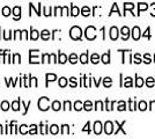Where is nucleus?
<instances>
[{
    "label": "nucleus",
    "instance_id": "0eeeda50",
    "mask_svg": "<svg viewBox=\"0 0 155 139\" xmlns=\"http://www.w3.org/2000/svg\"><path fill=\"white\" fill-rule=\"evenodd\" d=\"M13 13H14V19H15V20H19L20 16H21V7H19V6L14 7Z\"/></svg>",
    "mask_w": 155,
    "mask_h": 139
},
{
    "label": "nucleus",
    "instance_id": "473e14b6",
    "mask_svg": "<svg viewBox=\"0 0 155 139\" xmlns=\"http://www.w3.org/2000/svg\"><path fill=\"white\" fill-rule=\"evenodd\" d=\"M145 84V81H143V79L142 78H137V81H136V85L138 87H141L142 85Z\"/></svg>",
    "mask_w": 155,
    "mask_h": 139
},
{
    "label": "nucleus",
    "instance_id": "412c9836",
    "mask_svg": "<svg viewBox=\"0 0 155 139\" xmlns=\"http://www.w3.org/2000/svg\"><path fill=\"white\" fill-rule=\"evenodd\" d=\"M71 8H72L71 15H73V16H77V15H79V13H80V9H79L77 6H72Z\"/></svg>",
    "mask_w": 155,
    "mask_h": 139
},
{
    "label": "nucleus",
    "instance_id": "aec40b11",
    "mask_svg": "<svg viewBox=\"0 0 155 139\" xmlns=\"http://www.w3.org/2000/svg\"><path fill=\"white\" fill-rule=\"evenodd\" d=\"M59 131V127L56 124H53V125L50 126V132L52 133V134H57Z\"/></svg>",
    "mask_w": 155,
    "mask_h": 139
},
{
    "label": "nucleus",
    "instance_id": "09e8293b",
    "mask_svg": "<svg viewBox=\"0 0 155 139\" xmlns=\"http://www.w3.org/2000/svg\"><path fill=\"white\" fill-rule=\"evenodd\" d=\"M0 134H2V126L0 125Z\"/></svg>",
    "mask_w": 155,
    "mask_h": 139
},
{
    "label": "nucleus",
    "instance_id": "9b49d317",
    "mask_svg": "<svg viewBox=\"0 0 155 139\" xmlns=\"http://www.w3.org/2000/svg\"><path fill=\"white\" fill-rule=\"evenodd\" d=\"M41 37H42V38H43V40H49V38H50V31H49V30H43V31H42V33H41Z\"/></svg>",
    "mask_w": 155,
    "mask_h": 139
},
{
    "label": "nucleus",
    "instance_id": "ea45409f",
    "mask_svg": "<svg viewBox=\"0 0 155 139\" xmlns=\"http://www.w3.org/2000/svg\"><path fill=\"white\" fill-rule=\"evenodd\" d=\"M64 109L65 110H67V109H68V110H70V109H71V102H70V101H66V102H65L64 103Z\"/></svg>",
    "mask_w": 155,
    "mask_h": 139
},
{
    "label": "nucleus",
    "instance_id": "bb28decb",
    "mask_svg": "<svg viewBox=\"0 0 155 139\" xmlns=\"http://www.w3.org/2000/svg\"><path fill=\"white\" fill-rule=\"evenodd\" d=\"M36 52H38V50H30V53H36ZM31 63H38V60H37L36 57H30V64Z\"/></svg>",
    "mask_w": 155,
    "mask_h": 139
},
{
    "label": "nucleus",
    "instance_id": "7c9ffc66",
    "mask_svg": "<svg viewBox=\"0 0 155 139\" xmlns=\"http://www.w3.org/2000/svg\"><path fill=\"white\" fill-rule=\"evenodd\" d=\"M139 109L142 110V111H143V110H146V109H147V103H146L145 101H141V102L139 103Z\"/></svg>",
    "mask_w": 155,
    "mask_h": 139
},
{
    "label": "nucleus",
    "instance_id": "5701e85b",
    "mask_svg": "<svg viewBox=\"0 0 155 139\" xmlns=\"http://www.w3.org/2000/svg\"><path fill=\"white\" fill-rule=\"evenodd\" d=\"M1 13H2V15H5V16H8V15L11 14V8H9V7H7V6H5L4 8H2Z\"/></svg>",
    "mask_w": 155,
    "mask_h": 139
},
{
    "label": "nucleus",
    "instance_id": "4be33fe9",
    "mask_svg": "<svg viewBox=\"0 0 155 139\" xmlns=\"http://www.w3.org/2000/svg\"><path fill=\"white\" fill-rule=\"evenodd\" d=\"M38 36H39L38 31H37V30H34V29H31V35H30V38L35 41V40H37V38H38Z\"/></svg>",
    "mask_w": 155,
    "mask_h": 139
},
{
    "label": "nucleus",
    "instance_id": "49530a36",
    "mask_svg": "<svg viewBox=\"0 0 155 139\" xmlns=\"http://www.w3.org/2000/svg\"><path fill=\"white\" fill-rule=\"evenodd\" d=\"M84 131H89V122L86 124V126L84 127Z\"/></svg>",
    "mask_w": 155,
    "mask_h": 139
},
{
    "label": "nucleus",
    "instance_id": "2f4dec72",
    "mask_svg": "<svg viewBox=\"0 0 155 139\" xmlns=\"http://www.w3.org/2000/svg\"><path fill=\"white\" fill-rule=\"evenodd\" d=\"M134 8V5L133 4H131V2H127V4H124V9L126 11V9H133Z\"/></svg>",
    "mask_w": 155,
    "mask_h": 139
},
{
    "label": "nucleus",
    "instance_id": "6ab92c4d",
    "mask_svg": "<svg viewBox=\"0 0 155 139\" xmlns=\"http://www.w3.org/2000/svg\"><path fill=\"white\" fill-rule=\"evenodd\" d=\"M12 109L15 110V111H18L20 109V99L18 101H14L13 103H12Z\"/></svg>",
    "mask_w": 155,
    "mask_h": 139
},
{
    "label": "nucleus",
    "instance_id": "f03ea898",
    "mask_svg": "<svg viewBox=\"0 0 155 139\" xmlns=\"http://www.w3.org/2000/svg\"><path fill=\"white\" fill-rule=\"evenodd\" d=\"M49 102H50V100H49V98H41V99L38 100V108L39 110H42V111H45V110H48L50 107H49Z\"/></svg>",
    "mask_w": 155,
    "mask_h": 139
},
{
    "label": "nucleus",
    "instance_id": "39448f33",
    "mask_svg": "<svg viewBox=\"0 0 155 139\" xmlns=\"http://www.w3.org/2000/svg\"><path fill=\"white\" fill-rule=\"evenodd\" d=\"M118 28L117 27H112L111 29H110V37H111V40L116 41L118 38Z\"/></svg>",
    "mask_w": 155,
    "mask_h": 139
},
{
    "label": "nucleus",
    "instance_id": "20e7f679",
    "mask_svg": "<svg viewBox=\"0 0 155 139\" xmlns=\"http://www.w3.org/2000/svg\"><path fill=\"white\" fill-rule=\"evenodd\" d=\"M112 130H114V125H112V122L108 121L105 124H104V131L107 134H111L112 133Z\"/></svg>",
    "mask_w": 155,
    "mask_h": 139
},
{
    "label": "nucleus",
    "instance_id": "f704fd0d",
    "mask_svg": "<svg viewBox=\"0 0 155 139\" xmlns=\"http://www.w3.org/2000/svg\"><path fill=\"white\" fill-rule=\"evenodd\" d=\"M125 109H126L125 102H124V101H120V102H119V107H118V110H119V111H123V110H125Z\"/></svg>",
    "mask_w": 155,
    "mask_h": 139
},
{
    "label": "nucleus",
    "instance_id": "f8f14e48",
    "mask_svg": "<svg viewBox=\"0 0 155 139\" xmlns=\"http://www.w3.org/2000/svg\"><path fill=\"white\" fill-rule=\"evenodd\" d=\"M60 108H61V103H60L59 101H54V102L52 103V109H53L54 111H58Z\"/></svg>",
    "mask_w": 155,
    "mask_h": 139
},
{
    "label": "nucleus",
    "instance_id": "1a4fd4ad",
    "mask_svg": "<svg viewBox=\"0 0 155 139\" xmlns=\"http://www.w3.org/2000/svg\"><path fill=\"white\" fill-rule=\"evenodd\" d=\"M122 35H123V40L124 41H126L127 38H129L130 29L127 28V27H123V28H122Z\"/></svg>",
    "mask_w": 155,
    "mask_h": 139
},
{
    "label": "nucleus",
    "instance_id": "de8ad7c7",
    "mask_svg": "<svg viewBox=\"0 0 155 139\" xmlns=\"http://www.w3.org/2000/svg\"><path fill=\"white\" fill-rule=\"evenodd\" d=\"M148 33H149V28H147V30H146V33L143 34V36H148V37H150Z\"/></svg>",
    "mask_w": 155,
    "mask_h": 139
},
{
    "label": "nucleus",
    "instance_id": "7ed1b4c3",
    "mask_svg": "<svg viewBox=\"0 0 155 139\" xmlns=\"http://www.w3.org/2000/svg\"><path fill=\"white\" fill-rule=\"evenodd\" d=\"M86 37L91 41H93L96 37V29L93 26L87 27V29H86Z\"/></svg>",
    "mask_w": 155,
    "mask_h": 139
},
{
    "label": "nucleus",
    "instance_id": "37998d69",
    "mask_svg": "<svg viewBox=\"0 0 155 139\" xmlns=\"http://www.w3.org/2000/svg\"><path fill=\"white\" fill-rule=\"evenodd\" d=\"M134 61H136L137 64H139V63H141V59H140V56L137 53L136 56H134Z\"/></svg>",
    "mask_w": 155,
    "mask_h": 139
},
{
    "label": "nucleus",
    "instance_id": "a19ab883",
    "mask_svg": "<svg viewBox=\"0 0 155 139\" xmlns=\"http://www.w3.org/2000/svg\"><path fill=\"white\" fill-rule=\"evenodd\" d=\"M95 108H96V109H101V110H102V109H103V103H102L101 101H97L96 107H95Z\"/></svg>",
    "mask_w": 155,
    "mask_h": 139
},
{
    "label": "nucleus",
    "instance_id": "423d86ee",
    "mask_svg": "<svg viewBox=\"0 0 155 139\" xmlns=\"http://www.w3.org/2000/svg\"><path fill=\"white\" fill-rule=\"evenodd\" d=\"M132 37H133V40L136 41L140 38V29H139V27H134L132 29Z\"/></svg>",
    "mask_w": 155,
    "mask_h": 139
},
{
    "label": "nucleus",
    "instance_id": "f257e3e1",
    "mask_svg": "<svg viewBox=\"0 0 155 139\" xmlns=\"http://www.w3.org/2000/svg\"><path fill=\"white\" fill-rule=\"evenodd\" d=\"M81 35H82V30L81 28L78 26H74L71 28L70 30V36H71L73 40H80L81 38Z\"/></svg>",
    "mask_w": 155,
    "mask_h": 139
},
{
    "label": "nucleus",
    "instance_id": "c85d7f7f",
    "mask_svg": "<svg viewBox=\"0 0 155 139\" xmlns=\"http://www.w3.org/2000/svg\"><path fill=\"white\" fill-rule=\"evenodd\" d=\"M66 85H67V79L64 78V77H63V78H60V79H59V86L65 87Z\"/></svg>",
    "mask_w": 155,
    "mask_h": 139
},
{
    "label": "nucleus",
    "instance_id": "cd10ccee",
    "mask_svg": "<svg viewBox=\"0 0 155 139\" xmlns=\"http://www.w3.org/2000/svg\"><path fill=\"white\" fill-rule=\"evenodd\" d=\"M70 61H71L72 64H75L78 61V56L75 53H72L71 56H70Z\"/></svg>",
    "mask_w": 155,
    "mask_h": 139
},
{
    "label": "nucleus",
    "instance_id": "a878e982",
    "mask_svg": "<svg viewBox=\"0 0 155 139\" xmlns=\"http://www.w3.org/2000/svg\"><path fill=\"white\" fill-rule=\"evenodd\" d=\"M154 78H152V77H149V78H147V81H146V85L148 87H152L154 86Z\"/></svg>",
    "mask_w": 155,
    "mask_h": 139
},
{
    "label": "nucleus",
    "instance_id": "dca6fc26",
    "mask_svg": "<svg viewBox=\"0 0 155 139\" xmlns=\"http://www.w3.org/2000/svg\"><path fill=\"white\" fill-rule=\"evenodd\" d=\"M91 108H93V104H91V101H86V102L84 103V110L89 111V110H91Z\"/></svg>",
    "mask_w": 155,
    "mask_h": 139
},
{
    "label": "nucleus",
    "instance_id": "4c0bfd02",
    "mask_svg": "<svg viewBox=\"0 0 155 139\" xmlns=\"http://www.w3.org/2000/svg\"><path fill=\"white\" fill-rule=\"evenodd\" d=\"M20 132L22 133V134H27V125L20 126Z\"/></svg>",
    "mask_w": 155,
    "mask_h": 139
},
{
    "label": "nucleus",
    "instance_id": "6e6552de",
    "mask_svg": "<svg viewBox=\"0 0 155 139\" xmlns=\"http://www.w3.org/2000/svg\"><path fill=\"white\" fill-rule=\"evenodd\" d=\"M102 131V124H101V122H95V124H94V132L95 134H100Z\"/></svg>",
    "mask_w": 155,
    "mask_h": 139
},
{
    "label": "nucleus",
    "instance_id": "b1692460",
    "mask_svg": "<svg viewBox=\"0 0 155 139\" xmlns=\"http://www.w3.org/2000/svg\"><path fill=\"white\" fill-rule=\"evenodd\" d=\"M111 84H112V80H111V78H104V81H103V85L105 87H110L111 86Z\"/></svg>",
    "mask_w": 155,
    "mask_h": 139
},
{
    "label": "nucleus",
    "instance_id": "ddd939ff",
    "mask_svg": "<svg viewBox=\"0 0 155 139\" xmlns=\"http://www.w3.org/2000/svg\"><path fill=\"white\" fill-rule=\"evenodd\" d=\"M57 79V75L56 74H53V73H48L46 74V82H49V81H54V80Z\"/></svg>",
    "mask_w": 155,
    "mask_h": 139
},
{
    "label": "nucleus",
    "instance_id": "58836bf2",
    "mask_svg": "<svg viewBox=\"0 0 155 139\" xmlns=\"http://www.w3.org/2000/svg\"><path fill=\"white\" fill-rule=\"evenodd\" d=\"M61 133L63 134H67L68 133V125H66V124L63 125V131H61Z\"/></svg>",
    "mask_w": 155,
    "mask_h": 139
},
{
    "label": "nucleus",
    "instance_id": "f3484780",
    "mask_svg": "<svg viewBox=\"0 0 155 139\" xmlns=\"http://www.w3.org/2000/svg\"><path fill=\"white\" fill-rule=\"evenodd\" d=\"M82 108H84V104H82V102H80V101H77V102L74 103V109H75L77 111H80Z\"/></svg>",
    "mask_w": 155,
    "mask_h": 139
},
{
    "label": "nucleus",
    "instance_id": "a18cd8bd",
    "mask_svg": "<svg viewBox=\"0 0 155 139\" xmlns=\"http://www.w3.org/2000/svg\"><path fill=\"white\" fill-rule=\"evenodd\" d=\"M145 61H146V63H147V64H149V63H150V57H149V55H146V56H145Z\"/></svg>",
    "mask_w": 155,
    "mask_h": 139
},
{
    "label": "nucleus",
    "instance_id": "e433bc0d",
    "mask_svg": "<svg viewBox=\"0 0 155 139\" xmlns=\"http://www.w3.org/2000/svg\"><path fill=\"white\" fill-rule=\"evenodd\" d=\"M29 133L30 134H36L37 133V131H36V125H30V131H29Z\"/></svg>",
    "mask_w": 155,
    "mask_h": 139
},
{
    "label": "nucleus",
    "instance_id": "79ce46f5",
    "mask_svg": "<svg viewBox=\"0 0 155 139\" xmlns=\"http://www.w3.org/2000/svg\"><path fill=\"white\" fill-rule=\"evenodd\" d=\"M20 58H21V57H20V55L19 53H15V55H14L13 56V61H16V63H20Z\"/></svg>",
    "mask_w": 155,
    "mask_h": 139
},
{
    "label": "nucleus",
    "instance_id": "393cba45",
    "mask_svg": "<svg viewBox=\"0 0 155 139\" xmlns=\"http://www.w3.org/2000/svg\"><path fill=\"white\" fill-rule=\"evenodd\" d=\"M89 14H91V9H89V7L84 6V8H82V15H84V16H88Z\"/></svg>",
    "mask_w": 155,
    "mask_h": 139
},
{
    "label": "nucleus",
    "instance_id": "c03bdc74",
    "mask_svg": "<svg viewBox=\"0 0 155 139\" xmlns=\"http://www.w3.org/2000/svg\"><path fill=\"white\" fill-rule=\"evenodd\" d=\"M71 86L72 87H75L77 86V79L73 77V78H71Z\"/></svg>",
    "mask_w": 155,
    "mask_h": 139
},
{
    "label": "nucleus",
    "instance_id": "4468645a",
    "mask_svg": "<svg viewBox=\"0 0 155 139\" xmlns=\"http://www.w3.org/2000/svg\"><path fill=\"white\" fill-rule=\"evenodd\" d=\"M67 61V56L65 53H59V63L60 64H65Z\"/></svg>",
    "mask_w": 155,
    "mask_h": 139
},
{
    "label": "nucleus",
    "instance_id": "9d476101",
    "mask_svg": "<svg viewBox=\"0 0 155 139\" xmlns=\"http://www.w3.org/2000/svg\"><path fill=\"white\" fill-rule=\"evenodd\" d=\"M80 61H81L82 64L88 63V51H87V52H84V53H82V55L80 56Z\"/></svg>",
    "mask_w": 155,
    "mask_h": 139
},
{
    "label": "nucleus",
    "instance_id": "a211bd4d",
    "mask_svg": "<svg viewBox=\"0 0 155 139\" xmlns=\"http://www.w3.org/2000/svg\"><path fill=\"white\" fill-rule=\"evenodd\" d=\"M91 63H94V64H97L98 61H100V56L97 55V53H94V55H91Z\"/></svg>",
    "mask_w": 155,
    "mask_h": 139
},
{
    "label": "nucleus",
    "instance_id": "2eb2a0df",
    "mask_svg": "<svg viewBox=\"0 0 155 139\" xmlns=\"http://www.w3.org/2000/svg\"><path fill=\"white\" fill-rule=\"evenodd\" d=\"M102 61H103L104 64H109L110 63V55H109V52L108 53H104L103 56H102Z\"/></svg>",
    "mask_w": 155,
    "mask_h": 139
},
{
    "label": "nucleus",
    "instance_id": "72a5a7b5",
    "mask_svg": "<svg viewBox=\"0 0 155 139\" xmlns=\"http://www.w3.org/2000/svg\"><path fill=\"white\" fill-rule=\"evenodd\" d=\"M124 86H125V87H131V86H132V79H131L130 77L125 79V84H124Z\"/></svg>",
    "mask_w": 155,
    "mask_h": 139
},
{
    "label": "nucleus",
    "instance_id": "c756f323",
    "mask_svg": "<svg viewBox=\"0 0 155 139\" xmlns=\"http://www.w3.org/2000/svg\"><path fill=\"white\" fill-rule=\"evenodd\" d=\"M4 111H6V110H8V108H9V103L7 102V101H4L2 103H1V107H0Z\"/></svg>",
    "mask_w": 155,
    "mask_h": 139
},
{
    "label": "nucleus",
    "instance_id": "c9c22d12",
    "mask_svg": "<svg viewBox=\"0 0 155 139\" xmlns=\"http://www.w3.org/2000/svg\"><path fill=\"white\" fill-rule=\"evenodd\" d=\"M147 8H148V6H147L146 4H142V2L141 4H139V12H141V11H143V9L146 11Z\"/></svg>",
    "mask_w": 155,
    "mask_h": 139
}]
</instances>
